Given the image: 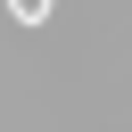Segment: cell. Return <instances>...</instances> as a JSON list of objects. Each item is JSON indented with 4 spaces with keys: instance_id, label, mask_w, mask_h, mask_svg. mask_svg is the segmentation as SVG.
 <instances>
[{
    "instance_id": "6da1fadb",
    "label": "cell",
    "mask_w": 132,
    "mask_h": 132,
    "mask_svg": "<svg viewBox=\"0 0 132 132\" xmlns=\"http://www.w3.org/2000/svg\"><path fill=\"white\" fill-rule=\"evenodd\" d=\"M50 8H58V0H8V16H16V25H50Z\"/></svg>"
}]
</instances>
